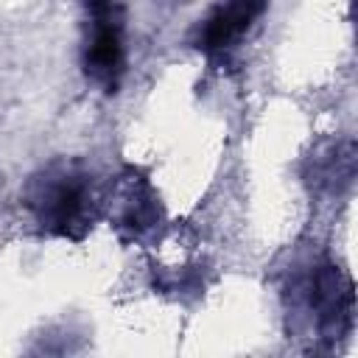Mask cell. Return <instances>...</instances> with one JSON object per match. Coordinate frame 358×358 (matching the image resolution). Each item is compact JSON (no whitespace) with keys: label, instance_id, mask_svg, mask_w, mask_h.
Wrapping results in <instances>:
<instances>
[{"label":"cell","instance_id":"obj_1","mask_svg":"<svg viewBox=\"0 0 358 358\" xmlns=\"http://www.w3.org/2000/svg\"><path fill=\"white\" fill-rule=\"evenodd\" d=\"M25 204L42 229L70 241H81L95 221L90 179L84 171L67 162L39 171L25 190Z\"/></svg>","mask_w":358,"mask_h":358},{"label":"cell","instance_id":"obj_2","mask_svg":"<svg viewBox=\"0 0 358 358\" xmlns=\"http://www.w3.org/2000/svg\"><path fill=\"white\" fill-rule=\"evenodd\" d=\"M305 308L316 319V327L324 338H341L347 336L352 324V285L341 277V271L330 263L316 266L305 282Z\"/></svg>","mask_w":358,"mask_h":358},{"label":"cell","instance_id":"obj_3","mask_svg":"<svg viewBox=\"0 0 358 358\" xmlns=\"http://www.w3.org/2000/svg\"><path fill=\"white\" fill-rule=\"evenodd\" d=\"M95 14H98V25H95L92 42L87 45V53H84V70L106 92H115L117 90V81L123 76V36H120V22L109 14V8L95 11Z\"/></svg>","mask_w":358,"mask_h":358},{"label":"cell","instance_id":"obj_4","mask_svg":"<svg viewBox=\"0 0 358 358\" xmlns=\"http://www.w3.org/2000/svg\"><path fill=\"white\" fill-rule=\"evenodd\" d=\"M268 0H221L218 8L210 11V17L199 25L196 48L204 53H221L227 50L266 8Z\"/></svg>","mask_w":358,"mask_h":358},{"label":"cell","instance_id":"obj_5","mask_svg":"<svg viewBox=\"0 0 358 358\" xmlns=\"http://www.w3.org/2000/svg\"><path fill=\"white\" fill-rule=\"evenodd\" d=\"M355 176V151L352 143H336L322 157H313V185L338 193L350 187Z\"/></svg>","mask_w":358,"mask_h":358},{"label":"cell","instance_id":"obj_6","mask_svg":"<svg viewBox=\"0 0 358 358\" xmlns=\"http://www.w3.org/2000/svg\"><path fill=\"white\" fill-rule=\"evenodd\" d=\"M157 196L148 190V185L143 179H134L129 182L126 187V204H123V213H120V227H129L134 232L140 229H148L154 221H157Z\"/></svg>","mask_w":358,"mask_h":358},{"label":"cell","instance_id":"obj_7","mask_svg":"<svg viewBox=\"0 0 358 358\" xmlns=\"http://www.w3.org/2000/svg\"><path fill=\"white\" fill-rule=\"evenodd\" d=\"M87 3H90L95 11H103V8H109V0H87Z\"/></svg>","mask_w":358,"mask_h":358}]
</instances>
